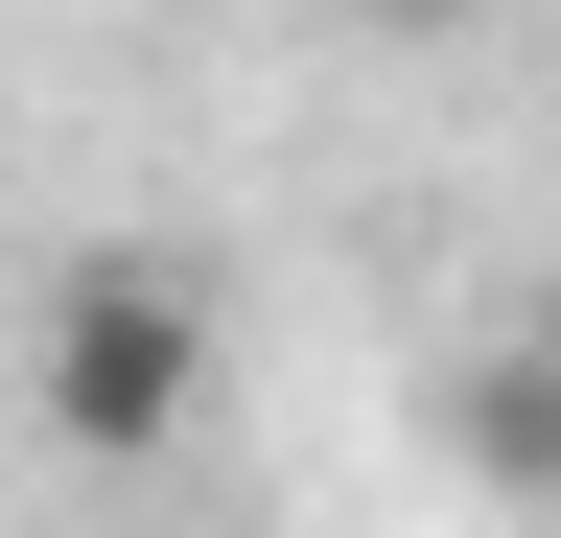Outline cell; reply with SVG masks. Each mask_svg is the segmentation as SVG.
<instances>
[{
    "label": "cell",
    "mask_w": 561,
    "mask_h": 538,
    "mask_svg": "<svg viewBox=\"0 0 561 538\" xmlns=\"http://www.w3.org/2000/svg\"><path fill=\"white\" fill-rule=\"evenodd\" d=\"M375 24H468V0H375Z\"/></svg>",
    "instance_id": "3957f363"
},
{
    "label": "cell",
    "mask_w": 561,
    "mask_h": 538,
    "mask_svg": "<svg viewBox=\"0 0 561 538\" xmlns=\"http://www.w3.org/2000/svg\"><path fill=\"white\" fill-rule=\"evenodd\" d=\"M187 398H210V282H187V257H70V282H47V445L164 468Z\"/></svg>",
    "instance_id": "6da1fadb"
},
{
    "label": "cell",
    "mask_w": 561,
    "mask_h": 538,
    "mask_svg": "<svg viewBox=\"0 0 561 538\" xmlns=\"http://www.w3.org/2000/svg\"><path fill=\"white\" fill-rule=\"evenodd\" d=\"M445 445L491 515H561V328H491V352L445 375Z\"/></svg>",
    "instance_id": "7a4b0ae2"
}]
</instances>
